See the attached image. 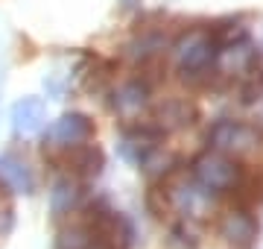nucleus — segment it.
Returning a JSON list of instances; mask_svg holds the SVG:
<instances>
[{"mask_svg":"<svg viewBox=\"0 0 263 249\" xmlns=\"http://www.w3.org/2000/svg\"><path fill=\"white\" fill-rule=\"evenodd\" d=\"M219 232H222V238H228L231 243H249L254 238V232H257V223L243 214V211H231L222 217L219 223Z\"/></svg>","mask_w":263,"mask_h":249,"instance_id":"6","label":"nucleus"},{"mask_svg":"<svg viewBox=\"0 0 263 249\" xmlns=\"http://www.w3.org/2000/svg\"><path fill=\"white\" fill-rule=\"evenodd\" d=\"M219 50H222V41L216 39L214 32H208V29H190L187 35H181L176 41L173 56H176V67L181 70L184 79H202L216 65Z\"/></svg>","mask_w":263,"mask_h":249,"instance_id":"1","label":"nucleus"},{"mask_svg":"<svg viewBox=\"0 0 263 249\" xmlns=\"http://www.w3.org/2000/svg\"><path fill=\"white\" fill-rule=\"evenodd\" d=\"M50 205H53V214H67V211L76 205V188L70 182H59L56 188H53Z\"/></svg>","mask_w":263,"mask_h":249,"instance_id":"10","label":"nucleus"},{"mask_svg":"<svg viewBox=\"0 0 263 249\" xmlns=\"http://www.w3.org/2000/svg\"><path fill=\"white\" fill-rule=\"evenodd\" d=\"M211 147L226 155H252L260 147V132L240 120H219L211 129Z\"/></svg>","mask_w":263,"mask_h":249,"instance_id":"2","label":"nucleus"},{"mask_svg":"<svg viewBox=\"0 0 263 249\" xmlns=\"http://www.w3.org/2000/svg\"><path fill=\"white\" fill-rule=\"evenodd\" d=\"M88 249H105V246H103V243H97V240H94V243H91V246H88Z\"/></svg>","mask_w":263,"mask_h":249,"instance_id":"12","label":"nucleus"},{"mask_svg":"<svg viewBox=\"0 0 263 249\" xmlns=\"http://www.w3.org/2000/svg\"><path fill=\"white\" fill-rule=\"evenodd\" d=\"M44 120H47V109H44L41 100H21L12 109V126L24 135L38 132L44 126Z\"/></svg>","mask_w":263,"mask_h":249,"instance_id":"5","label":"nucleus"},{"mask_svg":"<svg viewBox=\"0 0 263 249\" xmlns=\"http://www.w3.org/2000/svg\"><path fill=\"white\" fill-rule=\"evenodd\" d=\"M91 243H94V232L82 226H70L59 238V249H88Z\"/></svg>","mask_w":263,"mask_h":249,"instance_id":"9","label":"nucleus"},{"mask_svg":"<svg viewBox=\"0 0 263 249\" xmlns=\"http://www.w3.org/2000/svg\"><path fill=\"white\" fill-rule=\"evenodd\" d=\"M161 117H167L170 123H187V117H190V109L184 103H170V105H164L161 109Z\"/></svg>","mask_w":263,"mask_h":249,"instance_id":"11","label":"nucleus"},{"mask_svg":"<svg viewBox=\"0 0 263 249\" xmlns=\"http://www.w3.org/2000/svg\"><path fill=\"white\" fill-rule=\"evenodd\" d=\"M196 182L208 193L228 191V188H237V182H240V167L226 153H208L196 162Z\"/></svg>","mask_w":263,"mask_h":249,"instance_id":"3","label":"nucleus"},{"mask_svg":"<svg viewBox=\"0 0 263 249\" xmlns=\"http://www.w3.org/2000/svg\"><path fill=\"white\" fill-rule=\"evenodd\" d=\"M143 105H146V88L141 82H129V85H123L114 97V109H117V115L123 117H138L143 112Z\"/></svg>","mask_w":263,"mask_h":249,"instance_id":"7","label":"nucleus"},{"mask_svg":"<svg viewBox=\"0 0 263 249\" xmlns=\"http://www.w3.org/2000/svg\"><path fill=\"white\" fill-rule=\"evenodd\" d=\"M0 176H3V182L12 185L15 191H21V193L32 191V176H29L27 164L15 162V158H0Z\"/></svg>","mask_w":263,"mask_h":249,"instance_id":"8","label":"nucleus"},{"mask_svg":"<svg viewBox=\"0 0 263 249\" xmlns=\"http://www.w3.org/2000/svg\"><path fill=\"white\" fill-rule=\"evenodd\" d=\"M88 135H91V120L88 117L65 115L47 129V141L50 147H73V144H82Z\"/></svg>","mask_w":263,"mask_h":249,"instance_id":"4","label":"nucleus"}]
</instances>
